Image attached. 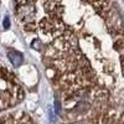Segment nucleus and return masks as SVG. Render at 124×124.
<instances>
[{
    "mask_svg": "<svg viewBox=\"0 0 124 124\" xmlns=\"http://www.w3.org/2000/svg\"><path fill=\"white\" fill-rule=\"evenodd\" d=\"M24 98V89L15 73L0 62V110L9 109Z\"/></svg>",
    "mask_w": 124,
    "mask_h": 124,
    "instance_id": "f257e3e1",
    "label": "nucleus"
},
{
    "mask_svg": "<svg viewBox=\"0 0 124 124\" xmlns=\"http://www.w3.org/2000/svg\"><path fill=\"white\" fill-rule=\"evenodd\" d=\"M0 124H35L29 114L24 112H16L13 114H8L0 119Z\"/></svg>",
    "mask_w": 124,
    "mask_h": 124,
    "instance_id": "f03ea898",
    "label": "nucleus"
},
{
    "mask_svg": "<svg viewBox=\"0 0 124 124\" xmlns=\"http://www.w3.org/2000/svg\"><path fill=\"white\" fill-rule=\"evenodd\" d=\"M8 57H9L10 62H11L14 66H16V67L21 66L23 61H24L23 54H20L19 51H15V50H10L9 52H8Z\"/></svg>",
    "mask_w": 124,
    "mask_h": 124,
    "instance_id": "7ed1b4c3",
    "label": "nucleus"
},
{
    "mask_svg": "<svg viewBox=\"0 0 124 124\" xmlns=\"http://www.w3.org/2000/svg\"><path fill=\"white\" fill-rule=\"evenodd\" d=\"M9 26H10V24H9V17H5V19H4V27L8 29Z\"/></svg>",
    "mask_w": 124,
    "mask_h": 124,
    "instance_id": "20e7f679",
    "label": "nucleus"
}]
</instances>
